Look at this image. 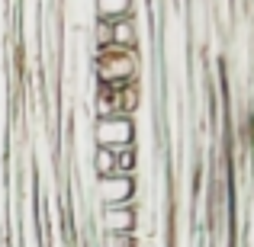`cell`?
<instances>
[{"instance_id": "6da1fadb", "label": "cell", "mask_w": 254, "mask_h": 247, "mask_svg": "<svg viewBox=\"0 0 254 247\" xmlns=\"http://www.w3.org/2000/svg\"><path fill=\"white\" fill-rule=\"evenodd\" d=\"M138 77V55L135 51L116 49V45H106L97 51V81L103 87H126L135 84Z\"/></svg>"}, {"instance_id": "7a4b0ae2", "label": "cell", "mask_w": 254, "mask_h": 247, "mask_svg": "<svg viewBox=\"0 0 254 247\" xmlns=\"http://www.w3.org/2000/svg\"><path fill=\"white\" fill-rule=\"evenodd\" d=\"M93 142L97 148H129L135 145V119L126 112H110V116L93 119Z\"/></svg>"}, {"instance_id": "3957f363", "label": "cell", "mask_w": 254, "mask_h": 247, "mask_svg": "<svg viewBox=\"0 0 254 247\" xmlns=\"http://www.w3.org/2000/svg\"><path fill=\"white\" fill-rule=\"evenodd\" d=\"M135 177L132 173H110L97 177V199L100 205H135Z\"/></svg>"}, {"instance_id": "277c9868", "label": "cell", "mask_w": 254, "mask_h": 247, "mask_svg": "<svg viewBox=\"0 0 254 247\" xmlns=\"http://www.w3.org/2000/svg\"><path fill=\"white\" fill-rule=\"evenodd\" d=\"M100 225L106 228V235H135L138 212L135 205H103Z\"/></svg>"}, {"instance_id": "5b68a950", "label": "cell", "mask_w": 254, "mask_h": 247, "mask_svg": "<svg viewBox=\"0 0 254 247\" xmlns=\"http://www.w3.org/2000/svg\"><path fill=\"white\" fill-rule=\"evenodd\" d=\"M110 45H116V49H126V51H135V45H138L135 19L126 16V19H116V23H110Z\"/></svg>"}, {"instance_id": "8992f818", "label": "cell", "mask_w": 254, "mask_h": 247, "mask_svg": "<svg viewBox=\"0 0 254 247\" xmlns=\"http://www.w3.org/2000/svg\"><path fill=\"white\" fill-rule=\"evenodd\" d=\"M132 3L135 0H93V19H103V23L126 19L132 16Z\"/></svg>"}, {"instance_id": "52a82bcc", "label": "cell", "mask_w": 254, "mask_h": 247, "mask_svg": "<svg viewBox=\"0 0 254 247\" xmlns=\"http://www.w3.org/2000/svg\"><path fill=\"white\" fill-rule=\"evenodd\" d=\"M90 167H93L97 177H110V173H116V151H113V148H97V145H93Z\"/></svg>"}, {"instance_id": "ba28073f", "label": "cell", "mask_w": 254, "mask_h": 247, "mask_svg": "<svg viewBox=\"0 0 254 247\" xmlns=\"http://www.w3.org/2000/svg\"><path fill=\"white\" fill-rule=\"evenodd\" d=\"M135 167H138V151H135V145L116 151V173H135Z\"/></svg>"}, {"instance_id": "9c48e42d", "label": "cell", "mask_w": 254, "mask_h": 247, "mask_svg": "<svg viewBox=\"0 0 254 247\" xmlns=\"http://www.w3.org/2000/svg\"><path fill=\"white\" fill-rule=\"evenodd\" d=\"M110 247H135V235H106Z\"/></svg>"}]
</instances>
